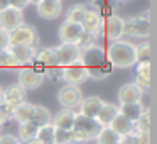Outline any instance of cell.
<instances>
[{
    "instance_id": "cell-1",
    "label": "cell",
    "mask_w": 157,
    "mask_h": 144,
    "mask_svg": "<svg viewBox=\"0 0 157 144\" xmlns=\"http://www.w3.org/2000/svg\"><path fill=\"white\" fill-rule=\"evenodd\" d=\"M79 63L88 70L90 78L93 80H103L110 73L112 66L106 61V53L101 46L95 44L90 48L79 49Z\"/></svg>"
},
{
    "instance_id": "cell-2",
    "label": "cell",
    "mask_w": 157,
    "mask_h": 144,
    "mask_svg": "<svg viewBox=\"0 0 157 144\" xmlns=\"http://www.w3.org/2000/svg\"><path fill=\"white\" fill-rule=\"evenodd\" d=\"M106 53V61L110 63V66L115 68H132L135 66V44H132L130 41H113L110 44L108 49H105Z\"/></svg>"
},
{
    "instance_id": "cell-3",
    "label": "cell",
    "mask_w": 157,
    "mask_h": 144,
    "mask_svg": "<svg viewBox=\"0 0 157 144\" xmlns=\"http://www.w3.org/2000/svg\"><path fill=\"white\" fill-rule=\"evenodd\" d=\"M34 63L37 65V70L42 75H49L52 80H61L63 76V68L59 66L58 59H56L54 49L52 48H44V49H37L36 53Z\"/></svg>"
},
{
    "instance_id": "cell-4",
    "label": "cell",
    "mask_w": 157,
    "mask_h": 144,
    "mask_svg": "<svg viewBox=\"0 0 157 144\" xmlns=\"http://www.w3.org/2000/svg\"><path fill=\"white\" fill-rule=\"evenodd\" d=\"M150 34V21L149 17H130L123 19V27H122V38H149Z\"/></svg>"
},
{
    "instance_id": "cell-5",
    "label": "cell",
    "mask_w": 157,
    "mask_h": 144,
    "mask_svg": "<svg viewBox=\"0 0 157 144\" xmlns=\"http://www.w3.org/2000/svg\"><path fill=\"white\" fill-rule=\"evenodd\" d=\"M39 42L37 32L34 27L27 24H22L15 31L9 34V46H24V48H36Z\"/></svg>"
},
{
    "instance_id": "cell-6",
    "label": "cell",
    "mask_w": 157,
    "mask_h": 144,
    "mask_svg": "<svg viewBox=\"0 0 157 144\" xmlns=\"http://www.w3.org/2000/svg\"><path fill=\"white\" fill-rule=\"evenodd\" d=\"M58 102L63 105V109H69V110L79 107V103L83 102L81 88H79V86H75V85L63 86L58 92Z\"/></svg>"
},
{
    "instance_id": "cell-7",
    "label": "cell",
    "mask_w": 157,
    "mask_h": 144,
    "mask_svg": "<svg viewBox=\"0 0 157 144\" xmlns=\"http://www.w3.org/2000/svg\"><path fill=\"white\" fill-rule=\"evenodd\" d=\"M24 24V14L17 9L7 7L4 10H0V29L7 34H10L12 31H15L17 27Z\"/></svg>"
},
{
    "instance_id": "cell-8",
    "label": "cell",
    "mask_w": 157,
    "mask_h": 144,
    "mask_svg": "<svg viewBox=\"0 0 157 144\" xmlns=\"http://www.w3.org/2000/svg\"><path fill=\"white\" fill-rule=\"evenodd\" d=\"M88 78H90L88 70H86L79 61H76V63H73V65H68V66H64V68H63L61 80H64L68 85L79 86L81 83H85Z\"/></svg>"
},
{
    "instance_id": "cell-9",
    "label": "cell",
    "mask_w": 157,
    "mask_h": 144,
    "mask_svg": "<svg viewBox=\"0 0 157 144\" xmlns=\"http://www.w3.org/2000/svg\"><path fill=\"white\" fill-rule=\"evenodd\" d=\"M42 80H44V75L36 66H25L19 71V85L24 90H34L41 86Z\"/></svg>"
},
{
    "instance_id": "cell-10",
    "label": "cell",
    "mask_w": 157,
    "mask_h": 144,
    "mask_svg": "<svg viewBox=\"0 0 157 144\" xmlns=\"http://www.w3.org/2000/svg\"><path fill=\"white\" fill-rule=\"evenodd\" d=\"M73 129L79 130V132H83L86 137H88V141H95L96 136H98V132L101 130V126H100L98 122H96L95 119H88V117H83L81 114L76 112V117H75V127Z\"/></svg>"
},
{
    "instance_id": "cell-11",
    "label": "cell",
    "mask_w": 157,
    "mask_h": 144,
    "mask_svg": "<svg viewBox=\"0 0 157 144\" xmlns=\"http://www.w3.org/2000/svg\"><path fill=\"white\" fill-rule=\"evenodd\" d=\"M52 49H54L56 59H58L61 68L79 61V53L81 51H79V48H76L75 44H59L58 48H52Z\"/></svg>"
},
{
    "instance_id": "cell-12",
    "label": "cell",
    "mask_w": 157,
    "mask_h": 144,
    "mask_svg": "<svg viewBox=\"0 0 157 144\" xmlns=\"http://www.w3.org/2000/svg\"><path fill=\"white\" fill-rule=\"evenodd\" d=\"M81 31L88 32V34L98 38L101 34V26H103V19L100 15V12L93 10V9H86V14L81 21Z\"/></svg>"
},
{
    "instance_id": "cell-13",
    "label": "cell",
    "mask_w": 157,
    "mask_h": 144,
    "mask_svg": "<svg viewBox=\"0 0 157 144\" xmlns=\"http://www.w3.org/2000/svg\"><path fill=\"white\" fill-rule=\"evenodd\" d=\"M36 7H37V15L46 21H54L63 12L61 0H41Z\"/></svg>"
},
{
    "instance_id": "cell-14",
    "label": "cell",
    "mask_w": 157,
    "mask_h": 144,
    "mask_svg": "<svg viewBox=\"0 0 157 144\" xmlns=\"http://www.w3.org/2000/svg\"><path fill=\"white\" fill-rule=\"evenodd\" d=\"M122 27H123V19L118 17V15H110L103 21L101 32L110 41H118L122 38Z\"/></svg>"
},
{
    "instance_id": "cell-15",
    "label": "cell",
    "mask_w": 157,
    "mask_h": 144,
    "mask_svg": "<svg viewBox=\"0 0 157 144\" xmlns=\"http://www.w3.org/2000/svg\"><path fill=\"white\" fill-rule=\"evenodd\" d=\"M142 95H144V92L140 88H137L133 83H125L118 90V102H120V105H125V103H140Z\"/></svg>"
},
{
    "instance_id": "cell-16",
    "label": "cell",
    "mask_w": 157,
    "mask_h": 144,
    "mask_svg": "<svg viewBox=\"0 0 157 144\" xmlns=\"http://www.w3.org/2000/svg\"><path fill=\"white\" fill-rule=\"evenodd\" d=\"M75 117L76 112L69 109H61L54 117H52L51 124L56 129H63V130H71L75 127Z\"/></svg>"
},
{
    "instance_id": "cell-17",
    "label": "cell",
    "mask_w": 157,
    "mask_h": 144,
    "mask_svg": "<svg viewBox=\"0 0 157 144\" xmlns=\"http://www.w3.org/2000/svg\"><path fill=\"white\" fill-rule=\"evenodd\" d=\"M103 105V100L100 98V97H86V98H83V102L79 103V112L83 117H88V119H96V115H98L100 109H101Z\"/></svg>"
},
{
    "instance_id": "cell-18",
    "label": "cell",
    "mask_w": 157,
    "mask_h": 144,
    "mask_svg": "<svg viewBox=\"0 0 157 144\" xmlns=\"http://www.w3.org/2000/svg\"><path fill=\"white\" fill-rule=\"evenodd\" d=\"M81 34V26L79 24H71V22H63L58 31V36L61 39V44H75L78 36Z\"/></svg>"
},
{
    "instance_id": "cell-19",
    "label": "cell",
    "mask_w": 157,
    "mask_h": 144,
    "mask_svg": "<svg viewBox=\"0 0 157 144\" xmlns=\"http://www.w3.org/2000/svg\"><path fill=\"white\" fill-rule=\"evenodd\" d=\"M2 93H4V98H5V103L10 107H17L21 105V103L25 102V90L22 88L19 83H14V85L7 86L5 90H2Z\"/></svg>"
},
{
    "instance_id": "cell-20",
    "label": "cell",
    "mask_w": 157,
    "mask_h": 144,
    "mask_svg": "<svg viewBox=\"0 0 157 144\" xmlns=\"http://www.w3.org/2000/svg\"><path fill=\"white\" fill-rule=\"evenodd\" d=\"M7 51L17 61V65H25V63L34 61L37 49L36 48H24V46H9Z\"/></svg>"
},
{
    "instance_id": "cell-21",
    "label": "cell",
    "mask_w": 157,
    "mask_h": 144,
    "mask_svg": "<svg viewBox=\"0 0 157 144\" xmlns=\"http://www.w3.org/2000/svg\"><path fill=\"white\" fill-rule=\"evenodd\" d=\"M108 127L117 134V136H120V137H127V136L135 134V124H132L130 120H127L125 117H122L120 114L112 120V122H110Z\"/></svg>"
},
{
    "instance_id": "cell-22",
    "label": "cell",
    "mask_w": 157,
    "mask_h": 144,
    "mask_svg": "<svg viewBox=\"0 0 157 144\" xmlns=\"http://www.w3.org/2000/svg\"><path fill=\"white\" fill-rule=\"evenodd\" d=\"M117 115H118V105L110 103V102H103V105H101V109H100V112H98V115H96L95 120L101 127H108L110 122H112Z\"/></svg>"
},
{
    "instance_id": "cell-23",
    "label": "cell",
    "mask_w": 157,
    "mask_h": 144,
    "mask_svg": "<svg viewBox=\"0 0 157 144\" xmlns=\"http://www.w3.org/2000/svg\"><path fill=\"white\" fill-rule=\"evenodd\" d=\"M144 110L145 109H144L142 103H125V105H118V114L122 117H125L127 120H130L132 124H135L140 119Z\"/></svg>"
},
{
    "instance_id": "cell-24",
    "label": "cell",
    "mask_w": 157,
    "mask_h": 144,
    "mask_svg": "<svg viewBox=\"0 0 157 144\" xmlns=\"http://www.w3.org/2000/svg\"><path fill=\"white\" fill-rule=\"evenodd\" d=\"M32 114H34V105L29 103V102H24V103H21V105H17L14 109V115H12V119H15L19 124L31 122Z\"/></svg>"
},
{
    "instance_id": "cell-25",
    "label": "cell",
    "mask_w": 157,
    "mask_h": 144,
    "mask_svg": "<svg viewBox=\"0 0 157 144\" xmlns=\"http://www.w3.org/2000/svg\"><path fill=\"white\" fill-rule=\"evenodd\" d=\"M37 129L39 127L36 126L34 122H24V124H19V137L17 139L21 141V144L27 142V141H32L36 139V134H37Z\"/></svg>"
},
{
    "instance_id": "cell-26",
    "label": "cell",
    "mask_w": 157,
    "mask_h": 144,
    "mask_svg": "<svg viewBox=\"0 0 157 144\" xmlns=\"http://www.w3.org/2000/svg\"><path fill=\"white\" fill-rule=\"evenodd\" d=\"M52 120V115L49 112V109L42 105H34V114H32V122L36 124L37 127H42V126H48L51 124Z\"/></svg>"
},
{
    "instance_id": "cell-27",
    "label": "cell",
    "mask_w": 157,
    "mask_h": 144,
    "mask_svg": "<svg viewBox=\"0 0 157 144\" xmlns=\"http://www.w3.org/2000/svg\"><path fill=\"white\" fill-rule=\"evenodd\" d=\"M86 5L83 4H75L68 9V14H66V22H71V24H81L83 17L86 14Z\"/></svg>"
},
{
    "instance_id": "cell-28",
    "label": "cell",
    "mask_w": 157,
    "mask_h": 144,
    "mask_svg": "<svg viewBox=\"0 0 157 144\" xmlns=\"http://www.w3.org/2000/svg\"><path fill=\"white\" fill-rule=\"evenodd\" d=\"M95 141H96V144H117L122 141V137L117 136L110 127H101V130L98 132Z\"/></svg>"
},
{
    "instance_id": "cell-29",
    "label": "cell",
    "mask_w": 157,
    "mask_h": 144,
    "mask_svg": "<svg viewBox=\"0 0 157 144\" xmlns=\"http://www.w3.org/2000/svg\"><path fill=\"white\" fill-rule=\"evenodd\" d=\"M36 139L42 144H54V127H52V124L39 127L37 134H36Z\"/></svg>"
},
{
    "instance_id": "cell-30",
    "label": "cell",
    "mask_w": 157,
    "mask_h": 144,
    "mask_svg": "<svg viewBox=\"0 0 157 144\" xmlns=\"http://www.w3.org/2000/svg\"><path fill=\"white\" fill-rule=\"evenodd\" d=\"M135 61L137 63L150 61V44H149V41H144V42H140L139 46H135Z\"/></svg>"
},
{
    "instance_id": "cell-31",
    "label": "cell",
    "mask_w": 157,
    "mask_h": 144,
    "mask_svg": "<svg viewBox=\"0 0 157 144\" xmlns=\"http://www.w3.org/2000/svg\"><path fill=\"white\" fill-rule=\"evenodd\" d=\"M135 132H150V110L145 109L140 119L135 122Z\"/></svg>"
},
{
    "instance_id": "cell-32",
    "label": "cell",
    "mask_w": 157,
    "mask_h": 144,
    "mask_svg": "<svg viewBox=\"0 0 157 144\" xmlns=\"http://www.w3.org/2000/svg\"><path fill=\"white\" fill-rule=\"evenodd\" d=\"M96 44V38L91 34H88V32L81 31V34L78 36V39H76L75 46L79 49H85V48H90V46H95Z\"/></svg>"
},
{
    "instance_id": "cell-33",
    "label": "cell",
    "mask_w": 157,
    "mask_h": 144,
    "mask_svg": "<svg viewBox=\"0 0 157 144\" xmlns=\"http://www.w3.org/2000/svg\"><path fill=\"white\" fill-rule=\"evenodd\" d=\"M54 144H71V130H63L54 127Z\"/></svg>"
},
{
    "instance_id": "cell-34",
    "label": "cell",
    "mask_w": 157,
    "mask_h": 144,
    "mask_svg": "<svg viewBox=\"0 0 157 144\" xmlns=\"http://www.w3.org/2000/svg\"><path fill=\"white\" fill-rule=\"evenodd\" d=\"M0 66H2V68H15V66H19V65H17V61L9 54L7 49H5V51H0Z\"/></svg>"
},
{
    "instance_id": "cell-35",
    "label": "cell",
    "mask_w": 157,
    "mask_h": 144,
    "mask_svg": "<svg viewBox=\"0 0 157 144\" xmlns=\"http://www.w3.org/2000/svg\"><path fill=\"white\" fill-rule=\"evenodd\" d=\"M133 85H135L137 88H140L142 92H149V90H150V78H147V76H142V75H135Z\"/></svg>"
},
{
    "instance_id": "cell-36",
    "label": "cell",
    "mask_w": 157,
    "mask_h": 144,
    "mask_svg": "<svg viewBox=\"0 0 157 144\" xmlns=\"http://www.w3.org/2000/svg\"><path fill=\"white\" fill-rule=\"evenodd\" d=\"M132 139L133 144H150V132H135Z\"/></svg>"
},
{
    "instance_id": "cell-37",
    "label": "cell",
    "mask_w": 157,
    "mask_h": 144,
    "mask_svg": "<svg viewBox=\"0 0 157 144\" xmlns=\"http://www.w3.org/2000/svg\"><path fill=\"white\" fill-rule=\"evenodd\" d=\"M135 75H142V76L150 78V61H147V63H137Z\"/></svg>"
},
{
    "instance_id": "cell-38",
    "label": "cell",
    "mask_w": 157,
    "mask_h": 144,
    "mask_svg": "<svg viewBox=\"0 0 157 144\" xmlns=\"http://www.w3.org/2000/svg\"><path fill=\"white\" fill-rule=\"evenodd\" d=\"M12 115H14V107L7 105V103H4V105L0 107V117H2L4 120L12 119Z\"/></svg>"
},
{
    "instance_id": "cell-39",
    "label": "cell",
    "mask_w": 157,
    "mask_h": 144,
    "mask_svg": "<svg viewBox=\"0 0 157 144\" xmlns=\"http://www.w3.org/2000/svg\"><path fill=\"white\" fill-rule=\"evenodd\" d=\"M29 5V2L27 0H9V7H12V9H17V10H24L25 7Z\"/></svg>"
},
{
    "instance_id": "cell-40",
    "label": "cell",
    "mask_w": 157,
    "mask_h": 144,
    "mask_svg": "<svg viewBox=\"0 0 157 144\" xmlns=\"http://www.w3.org/2000/svg\"><path fill=\"white\" fill-rule=\"evenodd\" d=\"M0 144H21V141L12 134H2L0 136Z\"/></svg>"
},
{
    "instance_id": "cell-41",
    "label": "cell",
    "mask_w": 157,
    "mask_h": 144,
    "mask_svg": "<svg viewBox=\"0 0 157 144\" xmlns=\"http://www.w3.org/2000/svg\"><path fill=\"white\" fill-rule=\"evenodd\" d=\"M9 48V34L0 29V51H5Z\"/></svg>"
},
{
    "instance_id": "cell-42",
    "label": "cell",
    "mask_w": 157,
    "mask_h": 144,
    "mask_svg": "<svg viewBox=\"0 0 157 144\" xmlns=\"http://www.w3.org/2000/svg\"><path fill=\"white\" fill-rule=\"evenodd\" d=\"M7 7H9V0H0V10H4Z\"/></svg>"
},
{
    "instance_id": "cell-43",
    "label": "cell",
    "mask_w": 157,
    "mask_h": 144,
    "mask_svg": "<svg viewBox=\"0 0 157 144\" xmlns=\"http://www.w3.org/2000/svg\"><path fill=\"white\" fill-rule=\"evenodd\" d=\"M24 144H42V142H39L37 139H32V141H27V142H24Z\"/></svg>"
},
{
    "instance_id": "cell-44",
    "label": "cell",
    "mask_w": 157,
    "mask_h": 144,
    "mask_svg": "<svg viewBox=\"0 0 157 144\" xmlns=\"http://www.w3.org/2000/svg\"><path fill=\"white\" fill-rule=\"evenodd\" d=\"M5 103V98H4V93H0V107Z\"/></svg>"
},
{
    "instance_id": "cell-45",
    "label": "cell",
    "mask_w": 157,
    "mask_h": 144,
    "mask_svg": "<svg viewBox=\"0 0 157 144\" xmlns=\"http://www.w3.org/2000/svg\"><path fill=\"white\" fill-rule=\"evenodd\" d=\"M27 2H29V4H32V5H37L41 0H27Z\"/></svg>"
},
{
    "instance_id": "cell-46",
    "label": "cell",
    "mask_w": 157,
    "mask_h": 144,
    "mask_svg": "<svg viewBox=\"0 0 157 144\" xmlns=\"http://www.w3.org/2000/svg\"><path fill=\"white\" fill-rule=\"evenodd\" d=\"M4 124H5V120L2 119V117H0V129H2V126H4Z\"/></svg>"
},
{
    "instance_id": "cell-47",
    "label": "cell",
    "mask_w": 157,
    "mask_h": 144,
    "mask_svg": "<svg viewBox=\"0 0 157 144\" xmlns=\"http://www.w3.org/2000/svg\"><path fill=\"white\" fill-rule=\"evenodd\" d=\"M117 144H123V142H122V141H120V142H117Z\"/></svg>"
},
{
    "instance_id": "cell-48",
    "label": "cell",
    "mask_w": 157,
    "mask_h": 144,
    "mask_svg": "<svg viewBox=\"0 0 157 144\" xmlns=\"http://www.w3.org/2000/svg\"><path fill=\"white\" fill-rule=\"evenodd\" d=\"M0 93H2V86H0Z\"/></svg>"
},
{
    "instance_id": "cell-49",
    "label": "cell",
    "mask_w": 157,
    "mask_h": 144,
    "mask_svg": "<svg viewBox=\"0 0 157 144\" xmlns=\"http://www.w3.org/2000/svg\"><path fill=\"white\" fill-rule=\"evenodd\" d=\"M122 2H128V0H122Z\"/></svg>"
}]
</instances>
